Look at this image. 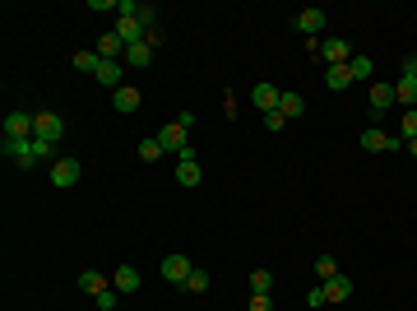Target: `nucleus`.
<instances>
[{
    "instance_id": "nucleus-24",
    "label": "nucleus",
    "mask_w": 417,
    "mask_h": 311,
    "mask_svg": "<svg viewBox=\"0 0 417 311\" xmlns=\"http://www.w3.org/2000/svg\"><path fill=\"white\" fill-rule=\"evenodd\" d=\"M394 94H399V103H408V107H413V103H417V79L403 75L399 84H394Z\"/></svg>"
},
{
    "instance_id": "nucleus-18",
    "label": "nucleus",
    "mask_w": 417,
    "mask_h": 311,
    "mask_svg": "<svg viewBox=\"0 0 417 311\" xmlns=\"http://www.w3.org/2000/svg\"><path fill=\"white\" fill-rule=\"evenodd\" d=\"M93 79H98V84H107V89H121V61H102Z\"/></svg>"
},
{
    "instance_id": "nucleus-10",
    "label": "nucleus",
    "mask_w": 417,
    "mask_h": 311,
    "mask_svg": "<svg viewBox=\"0 0 417 311\" xmlns=\"http://www.w3.org/2000/svg\"><path fill=\"white\" fill-rule=\"evenodd\" d=\"M5 135L10 140H33V116L28 112H10L5 116Z\"/></svg>"
},
{
    "instance_id": "nucleus-21",
    "label": "nucleus",
    "mask_w": 417,
    "mask_h": 311,
    "mask_svg": "<svg viewBox=\"0 0 417 311\" xmlns=\"http://www.w3.org/2000/svg\"><path fill=\"white\" fill-rule=\"evenodd\" d=\"M79 288H84V293H93V297H98V293H102V288H111V283H107V274H98V269H84V274H79Z\"/></svg>"
},
{
    "instance_id": "nucleus-6",
    "label": "nucleus",
    "mask_w": 417,
    "mask_h": 311,
    "mask_svg": "<svg viewBox=\"0 0 417 311\" xmlns=\"http://www.w3.org/2000/svg\"><path fill=\"white\" fill-rule=\"evenodd\" d=\"M176 181H181V186H200L204 181V168L195 163V149H185L181 154V163H176Z\"/></svg>"
},
{
    "instance_id": "nucleus-20",
    "label": "nucleus",
    "mask_w": 417,
    "mask_h": 311,
    "mask_svg": "<svg viewBox=\"0 0 417 311\" xmlns=\"http://www.w3.org/2000/svg\"><path fill=\"white\" fill-rule=\"evenodd\" d=\"M125 61L135 65V70H144V65H154V47L149 42H135V47H125Z\"/></svg>"
},
{
    "instance_id": "nucleus-31",
    "label": "nucleus",
    "mask_w": 417,
    "mask_h": 311,
    "mask_svg": "<svg viewBox=\"0 0 417 311\" xmlns=\"http://www.w3.org/2000/svg\"><path fill=\"white\" fill-rule=\"evenodd\" d=\"M116 297H121L116 288H102V293H98V307H102V311H111V307H116Z\"/></svg>"
},
{
    "instance_id": "nucleus-3",
    "label": "nucleus",
    "mask_w": 417,
    "mask_h": 311,
    "mask_svg": "<svg viewBox=\"0 0 417 311\" xmlns=\"http://www.w3.org/2000/svg\"><path fill=\"white\" fill-rule=\"evenodd\" d=\"M158 144H163V154H176V158H181L185 149H190V144H185V125L181 121L163 125V130H158Z\"/></svg>"
},
{
    "instance_id": "nucleus-28",
    "label": "nucleus",
    "mask_w": 417,
    "mask_h": 311,
    "mask_svg": "<svg viewBox=\"0 0 417 311\" xmlns=\"http://www.w3.org/2000/svg\"><path fill=\"white\" fill-rule=\"evenodd\" d=\"M185 288H190V293H209V274H204V269H195V274L185 279Z\"/></svg>"
},
{
    "instance_id": "nucleus-14",
    "label": "nucleus",
    "mask_w": 417,
    "mask_h": 311,
    "mask_svg": "<svg viewBox=\"0 0 417 311\" xmlns=\"http://www.w3.org/2000/svg\"><path fill=\"white\" fill-rule=\"evenodd\" d=\"M116 37H121L125 47H135V42H144V24H139V19H121V24H116Z\"/></svg>"
},
{
    "instance_id": "nucleus-8",
    "label": "nucleus",
    "mask_w": 417,
    "mask_h": 311,
    "mask_svg": "<svg viewBox=\"0 0 417 311\" xmlns=\"http://www.w3.org/2000/svg\"><path fill=\"white\" fill-rule=\"evenodd\" d=\"M399 135H385V130H362V149H371V154H389V149H399Z\"/></svg>"
},
{
    "instance_id": "nucleus-11",
    "label": "nucleus",
    "mask_w": 417,
    "mask_h": 311,
    "mask_svg": "<svg viewBox=\"0 0 417 311\" xmlns=\"http://www.w3.org/2000/svg\"><path fill=\"white\" fill-rule=\"evenodd\" d=\"M399 103V94H394V84H371V112L380 116V112H389Z\"/></svg>"
},
{
    "instance_id": "nucleus-15",
    "label": "nucleus",
    "mask_w": 417,
    "mask_h": 311,
    "mask_svg": "<svg viewBox=\"0 0 417 311\" xmlns=\"http://www.w3.org/2000/svg\"><path fill=\"white\" fill-rule=\"evenodd\" d=\"M353 84V75H348V65H324V89H334V94H343Z\"/></svg>"
},
{
    "instance_id": "nucleus-12",
    "label": "nucleus",
    "mask_w": 417,
    "mask_h": 311,
    "mask_svg": "<svg viewBox=\"0 0 417 311\" xmlns=\"http://www.w3.org/2000/svg\"><path fill=\"white\" fill-rule=\"evenodd\" d=\"M139 103H144V94H139V89H116V94H111V107L121 112V116H130V112H139Z\"/></svg>"
},
{
    "instance_id": "nucleus-30",
    "label": "nucleus",
    "mask_w": 417,
    "mask_h": 311,
    "mask_svg": "<svg viewBox=\"0 0 417 311\" xmlns=\"http://www.w3.org/2000/svg\"><path fill=\"white\" fill-rule=\"evenodd\" d=\"M403 140H417V107L403 116Z\"/></svg>"
},
{
    "instance_id": "nucleus-19",
    "label": "nucleus",
    "mask_w": 417,
    "mask_h": 311,
    "mask_svg": "<svg viewBox=\"0 0 417 311\" xmlns=\"http://www.w3.org/2000/svg\"><path fill=\"white\" fill-rule=\"evenodd\" d=\"M278 112H283L288 121H297V116L306 112V98H302V94H288V89H283V103H278Z\"/></svg>"
},
{
    "instance_id": "nucleus-22",
    "label": "nucleus",
    "mask_w": 417,
    "mask_h": 311,
    "mask_svg": "<svg viewBox=\"0 0 417 311\" xmlns=\"http://www.w3.org/2000/svg\"><path fill=\"white\" fill-rule=\"evenodd\" d=\"M98 65H102L98 51H75V70L79 75H98Z\"/></svg>"
},
{
    "instance_id": "nucleus-29",
    "label": "nucleus",
    "mask_w": 417,
    "mask_h": 311,
    "mask_svg": "<svg viewBox=\"0 0 417 311\" xmlns=\"http://www.w3.org/2000/svg\"><path fill=\"white\" fill-rule=\"evenodd\" d=\"M139 158H149V163L163 158V144H158V140H139Z\"/></svg>"
},
{
    "instance_id": "nucleus-27",
    "label": "nucleus",
    "mask_w": 417,
    "mask_h": 311,
    "mask_svg": "<svg viewBox=\"0 0 417 311\" xmlns=\"http://www.w3.org/2000/svg\"><path fill=\"white\" fill-rule=\"evenodd\" d=\"M135 19L144 24V33H154V28H158V10H154V5H139V15H135Z\"/></svg>"
},
{
    "instance_id": "nucleus-9",
    "label": "nucleus",
    "mask_w": 417,
    "mask_h": 311,
    "mask_svg": "<svg viewBox=\"0 0 417 311\" xmlns=\"http://www.w3.org/2000/svg\"><path fill=\"white\" fill-rule=\"evenodd\" d=\"M324 19H329V15H324V10H302V15L293 19V28H297V33H306V37H320Z\"/></svg>"
},
{
    "instance_id": "nucleus-25",
    "label": "nucleus",
    "mask_w": 417,
    "mask_h": 311,
    "mask_svg": "<svg viewBox=\"0 0 417 311\" xmlns=\"http://www.w3.org/2000/svg\"><path fill=\"white\" fill-rule=\"evenodd\" d=\"M334 274H339V265H334V256H320V260H315V279H320V283H329Z\"/></svg>"
},
{
    "instance_id": "nucleus-4",
    "label": "nucleus",
    "mask_w": 417,
    "mask_h": 311,
    "mask_svg": "<svg viewBox=\"0 0 417 311\" xmlns=\"http://www.w3.org/2000/svg\"><path fill=\"white\" fill-rule=\"evenodd\" d=\"M158 274H163V279H167V283H176V288H185V279H190V274H195V265L185 260V256H167V260H163V269H158Z\"/></svg>"
},
{
    "instance_id": "nucleus-34",
    "label": "nucleus",
    "mask_w": 417,
    "mask_h": 311,
    "mask_svg": "<svg viewBox=\"0 0 417 311\" xmlns=\"http://www.w3.org/2000/svg\"><path fill=\"white\" fill-rule=\"evenodd\" d=\"M264 125H269V130H283V125H288V116H283V112H269V116H264Z\"/></svg>"
},
{
    "instance_id": "nucleus-1",
    "label": "nucleus",
    "mask_w": 417,
    "mask_h": 311,
    "mask_svg": "<svg viewBox=\"0 0 417 311\" xmlns=\"http://www.w3.org/2000/svg\"><path fill=\"white\" fill-rule=\"evenodd\" d=\"M61 135H65V116L61 112H37V116H33V140L56 144Z\"/></svg>"
},
{
    "instance_id": "nucleus-33",
    "label": "nucleus",
    "mask_w": 417,
    "mask_h": 311,
    "mask_svg": "<svg viewBox=\"0 0 417 311\" xmlns=\"http://www.w3.org/2000/svg\"><path fill=\"white\" fill-rule=\"evenodd\" d=\"M324 302H329V297H324V283H320V288H311V293H306V307H324Z\"/></svg>"
},
{
    "instance_id": "nucleus-32",
    "label": "nucleus",
    "mask_w": 417,
    "mask_h": 311,
    "mask_svg": "<svg viewBox=\"0 0 417 311\" xmlns=\"http://www.w3.org/2000/svg\"><path fill=\"white\" fill-rule=\"evenodd\" d=\"M246 311H274V302H269L264 293H250V307Z\"/></svg>"
},
{
    "instance_id": "nucleus-7",
    "label": "nucleus",
    "mask_w": 417,
    "mask_h": 311,
    "mask_svg": "<svg viewBox=\"0 0 417 311\" xmlns=\"http://www.w3.org/2000/svg\"><path fill=\"white\" fill-rule=\"evenodd\" d=\"M320 61L324 65H348L353 61V47H348L343 37H329V42H320Z\"/></svg>"
},
{
    "instance_id": "nucleus-26",
    "label": "nucleus",
    "mask_w": 417,
    "mask_h": 311,
    "mask_svg": "<svg viewBox=\"0 0 417 311\" xmlns=\"http://www.w3.org/2000/svg\"><path fill=\"white\" fill-rule=\"evenodd\" d=\"M348 75H353V79H371V61L353 51V61H348Z\"/></svg>"
},
{
    "instance_id": "nucleus-13",
    "label": "nucleus",
    "mask_w": 417,
    "mask_h": 311,
    "mask_svg": "<svg viewBox=\"0 0 417 311\" xmlns=\"http://www.w3.org/2000/svg\"><path fill=\"white\" fill-rule=\"evenodd\" d=\"M111 288H116V293H135L139 288V269L135 265H121V269L111 274Z\"/></svg>"
},
{
    "instance_id": "nucleus-36",
    "label": "nucleus",
    "mask_w": 417,
    "mask_h": 311,
    "mask_svg": "<svg viewBox=\"0 0 417 311\" xmlns=\"http://www.w3.org/2000/svg\"><path fill=\"white\" fill-rule=\"evenodd\" d=\"M408 149H413V158H417V140H408Z\"/></svg>"
},
{
    "instance_id": "nucleus-17",
    "label": "nucleus",
    "mask_w": 417,
    "mask_h": 311,
    "mask_svg": "<svg viewBox=\"0 0 417 311\" xmlns=\"http://www.w3.org/2000/svg\"><path fill=\"white\" fill-rule=\"evenodd\" d=\"M324 297H329V302H348V297H353V279L334 274V279L324 283Z\"/></svg>"
},
{
    "instance_id": "nucleus-35",
    "label": "nucleus",
    "mask_w": 417,
    "mask_h": 311,
    "mask_svg": "<svg viewBox=\"0 0 417 311\" xmlns=\"http://www.w3.org/2000/svg\"><path fill=\"white\" fill-rule=\"evenodd\" d=\"M403 75H408V79H417V56H403Z\"/></svg>"
},
{
    "instance_id": "nucleus-2",
    "label": "nucleus",
    "mask_w": 417,
    "mask_h": 311,
    "mask_svg": "<svg viewBox=\"0 0 417 311\" xmlns=\"http://www.w3.org/2000/svg\"><path fill=\"white\" fill-rule=\"evenodd\" d=\"M79 172H84V163H79V158H56V163H51V186H75L79 181Z\"/></svg>"
},
{
    "instance_id": "nucleus-16",
    "label": "nucleus",
    "mask_w": 417,
    "mask_h": 311,
    "mask_svg": "<svg viewBox=\"0 0 417 311\" xmlns=\"http://www.w3.org/2000/svg\"><path fill=\"white\" fill-rule=\"evenodd\" d=\"M98 56H102V61H121V56H125V42L116 37V33H102V42H98Z\"/></svg>"
},
{
    "instance_id": "nucleus-23",
    "label": "nucleus",
    "mask_w": 417,
    "mask_h": 311,
    "mask_svg": "<svg viewBox=\"0 0 417 311\" xmlns=\"http://www.w3.org/2000/svg\"><path fill=\"white\" fill-rule=\"evenodd\" d=\"M269 288H274V274H269V269H250V293L269 297Z\"/></svg>"
},
{
    "instance_id": "nucleus-5",
    "label": "nucleus",
    "mask_w": 417,
    "mask_h": 311,
    "mask_svg": "<svg viewBox=\"0 0 417 311\" xmlns=\"http://www.w3.org/2000/svg\"><path fill=\"white\" fill-rule=\"evenodd\" d=\"M250 103L269 116V112H278V103H283V89H274V84L264 79V84H255V89H250Z\"/></svg>"
}]
</instances>
